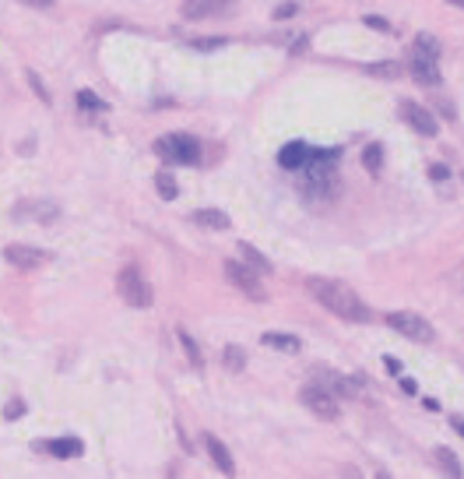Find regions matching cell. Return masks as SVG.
I'll list each match as a JSON object with an SVG mask.
<instances>
[{
	"label": "cell",
	"instance_id": "15",
	"mask_svg": "<svg viewBox=\"0 0 464 479\" xmlns=\"http://www.w3.org/2000/svg\"><path fill=\"white\" fill-rule=\"evenodd\" d=\"M261 342H264L268 349H278V353H288V356H295V353L302 349V342H299L295 335H281V331H264V335H261Z\"/></svg>",
	"mask_w": 464,
	"mask_h": 479
},
{
	"label": "cell",
	"instance_id": "25",
	"mask_svg": "<svg viewBox=\"0 0 464 479\" xmlns=\"http://www.w3.org/2000/svg\"><path fill=\"white\" fill-rule=\"evenodd\" d=\"M4 416H7V419H18V416H25V402H18V398H11V402L4 405Z\"/></svg>",
	"mask_w": 464,
	"mask_h": 479
},
{
	"label": "cell",
	"instance_id": "7",
	"mask_svg": "<svg viewBox=\"0 0 464 479\" xmlns=\"http://www.w3.org/2000/svg\"><path fill=\"white\" fill-rule=\"evenodd\" d=\"M401 120H404L412 131L426 134V138H436V134H440V123H436V116H433L426 106H419V102H401Z\"/></svg>",
	"mask_w": 464,
	"mask_h": 479
},
{
	"label": "cell",
	"instance_id": "10",
	"mask_svg": "<svg viewBox=\"0 0 464 479\" xmlns=\"http://www.w3.org/2000/svg\"><path fill=\"white\" fill-rule=\"evenodd\" d=\"M412 75H415V82L419 85H440V64H436V57H429V53H422V50H412Z\"/></svg>",
	"mask_w": 464,
	"mask_h": 479
},
{
	"label": "cell",
	"instance_id": "31",
	"mask_svg": "<svg viewBox=\"0 0 464 479\" xmlns=\"http://www.w3.org/2000/svg\"><path fill=\"white\" fill-rule=\"evenodd\" d=\"M451 426H454V430L464 437V419H461V416H451Z\"/></svg>",
	"mask_w": 464,
	"mask_h": 479
},
{
	"label": "cell",
	"instance_id": "21",
	"mask_svg": "<svg viewBox=\"0 0 464 479\" xmlns=\"http://www.w3.org/2000/svg\"><path fill=\"white\" fill-rule=\"evenodd\" d=\"M366 71L376 75V78H397V75H401V64H397V60H383V64H370Z\"/></svg>",
	"mask_w": 464,
	"mask_h": 479
},
{
	"label": "cell",
	"instance_id": "30",
	"mask_svg": "<svg viewBox=\"0 0 464 479\" xmlns=\"http://www.w3.org/2000/svg\"><path fill=\"white\" fill-rule=\"evenodd\" d=\"M429 177H433V180H447V177H451V170H447V166H433V170H429Z\"/></svg>",
	"mask_w": 464,
	"mask_h": 479
},
{
	"label": "cell",
	"instance_id": "20",
	"mask_svg": "<svg viewBox=\"0 0 464 479\" xmlns=\"http://www.w3.org/2000/svg\"><path fill=\"white\" fill-rule=\"evenodd\" d=\"M222 363H225L232 374H239V370L247 367V353H243L239 346H225V356H222Z\"/></svg>",
	"mask_w": 464,
	"mask_h": 479
},
{
	"label": "cell",
	"instance_id": "13",
	"mask_svg": "<svg viewBox=\"0 0 464 479\" xmlns=\"http://www.w3.org/2000/svg\"><path fill=\"white\" fill-rule=\"evenodd\" d=\"M183 18H218V14H229L232 4H215V0H190L180 7Z\"/></svg>",
	"mask_w": 464,
	"mask_h": 479
},
{
	"label": "cell",
	"instance_id": "9",
	"mask_svg": "<svg viewBox=\"0 0 464 479\" xmlns=\"http://www.w3.org/2000/svg\"><path fill=\"white\" fill-rule=\"evenodd\" d=\"M11 215H14V219H32V222L50 226V222H57L60 208H57L53 201H21V204H14V211H11Z\"/></svg>",
	"mask_w": 464,
	"mask_h": 479
},
{
	"label": "cell",
	"instance_id": "18",
	"mask_svg": "<svg viewBox=\"0 0 464 479\" xmlns=\"http://www.w3.org/2000/svg\"><path fill=\"white\" fill-rule=\"evenodd\" d=\"M46 448H50V455H57V458H74V455L85 451V444H81L78 437H57V441H50Z\"/></svg>",
	"mask_w": 464,
	"mask_h": 479
},
{
	"label": "cell",
	"instance_id": "3",
	"mask_svg": "<svg viewBox=\"0 0 464 479\" xmlns=\"http://www.w3.org/2000/svg\"><path fill=\"white\" fill-rule=\"evenodd\" d=\"M155 152L169 163H183V166H197L200 163V141L190 134H173V138H159Z\"/></svg>",
	"mask_w": 464,
	"mask_h": 479
},
{
	"label": "cell",
	"instance_id": "14",
	"mask_svg": "<svg viewBox=\"0 0 464 479\" xmlns=\"http://www.w3.org/2000/svg\"><path fill=\"white\" fill-rule=\"evenodd\" d=\"M239 265H247V268H250V272H257V275L271 272V261H268L254 243H239Z\"/></svg>",
	"mask_w": 464,
	"mask_h": 479
},
{
	"label": "cell",
	"instance_id": "12",
	"mask_svg": "<svg viewBox=\"0 0 464 479\" xmlns=\"http://www.w3.org/2000/svg\"><path fill=\"white\" fill-rule=\"evenodd\" d=\"M310 152H313V148H306L302 141H288V145L278 152V163L285 166V170H306Z\"/></svg>",
	"mask_w": 464,
	"mask_h": 479
},
{
	"label": "cell",
	"instance_id": "17",
	"mask_svg": "<svg viewBox=\"0 0 464 479\" xmlns=\"http://www.w3.org/2000/svg\"><path fill=\"white\" fill-rule=\"evenodd\" d=\"M193 222L204 229H229V215L222 208H200V211H193Z\"/></svg>",
	"mask_w": 464,
	"mask_h": 479
},
{
	"label": "cell",
	"instance_id": "23",
	"mask_svg": "<svg viewBox=\"0 0 464 479\" xmlns=\"http://www.w3.org/2000/svg\"><path fill=\"white\" fill-rule=\"evenodd\" d=\"M180 346H183V349H186V356H190V363H193V367L200 370V367H204V360H200V349H197V342H193V338H190L186 331H180Z\"/></svg>",
	"mask_w": 464,
	"mask_h": 479
},
{
	"label": "cell",
	"instance_id": "29",
	"mask_svg": "<svg viewBox=\"0 0 464 479\" xmlns=\"http://www.w3.org/2000/svg\"><path fill=\"white\" fill-rule=\"evenodd\" d=\"M366 25H370V28H376V32H390L387 18H380V14H366Z\"/></svg>",
	"mask_w": 464,
	"mask_h": 479
},
{
	"label": "cell",
	"instance_id": "19",
	"mask_svg": "<svg viewBox=\"0 0 464 479\" xmlns=\"http://www.w3.org/2000/svg\"><path fill=\"white\" fill-rule=\"evenodd\" d=\"M363 166L370 170L373 177L380 173V166H383V145H376V141H373V145H366V152H363Z\"/></svg>",
	"mask_w": 464,
	"mask_h": 479
},
{
	"label": "cell",
	"instance_id": "26",
	"mask_svg": "<svg viewBox=\"0 0 464 479\" xmlns=\"http://www.w3.org/2000/svg\"><path fill=\"white\" fill-rule=\"evenodd\" d=\"M78 106H85V109H98L102 102H98V96H95V92L81 89V92H78Z\"/></svg>",
	"mask_w": 464,
	"mask_h": 479
},
{
	"label": "cell",
	"instance_id": "6",
	"mask_svg": "<svg viewBox=\"0 0 464 479\" xmlns=\"http://www.w3.org/2000/svg\"><path fill=\"white\" fill-rule=\"evenodd\" d=\"M299 402H302L313 416H320V419H338V416H341L338 398H334L331 391H324L320 384H306V387L299 391Z\"/></svg>",
	"mask_w": 464,
	"mask_h": 479
},
{
	"label": "cell",
	"instance_id": "22",
	"mask_svg": "<svg viewBox=\"0 0 464 479\" xmlns=\"http://www.w3.org/2000/svg\"><path fill=\"white\" fill-rule=\"evenodd\" d=\"M155 187H159V194H162V197H166V201H176V180H173V177H169V173H159V177H155Z\"/></svg>",
	"mask_w": 464,
	"mask_h": 479
},
{
	"label": "cell",
	"instance_id": "8",
	"mask_svg": "<svg viewBox=\"0 0 464 479\" xmlns=\"http://www.w3.org/2000/svg\"><path fill=\"white\" fill-rule=\"evenodd\" d=\"M4 261L21 268V272H32V268H43L50 261L46 250H35V247H25V243H7L4 247Z\"/></svg>",
	"mask_w": 464,
	"mask_h": 479
},
{
	"label": "cell",
	"instance_id": "5",
	"mask_svg": "<svg viewBox=\"0 0 464 479\" xmlns=\"http://www.w3.org/2000/svg\"><path fill=\"white\" fill-rule=\"evenodd\" d=\"M222 272H225V279L239 289L243 296H250V299H257V303H264V299H268V289L261 286L257 272H250L247 265H239V261H225V265H222Z\"/></svg>",
	"mask_w": 464,
	"mask_h": 479
},
{
	"label": "cell",
	"instance_id": "34",
	"mask_svg": "<svg viewBox=\"0 0 464 479\" xmlns=\"http://www.w3.org/2000/svg\"><path fill=\"white\" fill-rule=\"evenodd\" d=\"M458 7H464V0H458Z\"/></svg>",
	"mask_w": 464,
	"mask_h": 479
},
{
	"label": "cell",
	"instance_id": "1",
	"mask_svg": "<svg viewBox=\"0 0 464 479\" xmlns=\"http://www.w3.org/2000/svg\"><path fill=\"white\" fill-rule=\"evenodd\" d=\"M306 289L313 292V299H317L320 307H327V310L338 314L341 321L366 324L373 317L370 307L359 299V292H352V289L345 286V282H338V279H306Z\"/></svg>",
	"mask_w": 464,
	"mask_h": 479
},
{
	"label": "cell",
	"instance_id": "24",
	"mask_svg": "<svg viewBox=\"0 0 464 479\" xmlns=\"http://www.w3.org/2000/svg\"><path fill=\"white\" fill-rule=\"evenodd\" d=\"M28 85H32V92L43 99V102H50V92H46V85L39 82V75H35V71H28Z\"/></svg>",
	"mask_w": 464,
	"mask_h": 479
},
{
	"label": "cell",
	"instance_id": "27",
	"mask_svg": "<svg viewBox=\"0 0 464 479\" xmlns=\"http://www.w3.org/2000/svg\"><path fill=\"white\" fill-rule=\"evenodd\" d=\"M295 14H299V4H278V7H275V18H278V21L295 18Z\"/></svg>",
	"mask_w": 464,
	"mask_h": 479
},
{
	"label": "cell",
	"instance_id": "11",
	"mask_svg": "<svg viewBox=\"0 0 464 479\" xmlns=\"http://www.w3.org/2000/svg\"><path fill=\"white\" fill-rule=\"evenodd\" d=\"M204 448H208V455H211V462L218 466V473L222 476H236V462H232V455H229V448L215 437V434H204Z\"/></svg>",
	"mask_w": 464,
	"mask_h": 479
},
{
	"label": "cell",
	"instance_id": "16",
	"mask_svg": "<svg viewBox=\"0 0 464 479\" xmlns=\"http://www.w3.org/2000/svg\"><path fill=\"white\" fill-rule=\"evenodd\" d=\"M433 458H436V466H440V473H443V476H451V479H461L464 476L461 458H458L451 448H436V451H433Z\"/></svg>",
	"mask_w": 464,
	"mask_h": 479
},
{
	"label": "cell",
	"instance_id": "4",
	"mask_svg": "<svg viewBox=\"0 0 464 479\" xmlns=\"http://www.w3.org/2000/svg\"><path fill=\"white\" fill-rule=\"evenodd\" d=\"M387 324H390L397 335L412 338V342H433V338H436L433 324H429L426 317L412 314V310H394V314H387Z\"/></svg>",
	"mask_w": 464,
	"mask_h": 479
},
{
	"label": "cell",
	"instance_id": "28",
	"mask_svg": "<svg viewBox=\"0 0 464 479\" xmlns=\"http://www.w3.org/2000/svg\"><path fill=\"white\" fill-rule=\"evenodd\" d=\"M190 46L193 50H218V46H225V39H193Z\"/></svg>",
	"mask_w": 464,
	"mask_h": 479
},
{
	"label": "cell",
	"instance_id": "2",
	"mask_svg": "<svg viewBox=\"0 0 464 479\" xmlns=\"http://www.w3.org/2000/svg\"><path fill=\"white\" fill-rule=\"evenodd\" d=\"M116 292H120V299H123L127 307H137V310L152 307V299H155L148 279H145L141 268H134V265L120 268V275H116Z\"/></svg>",
	"mask_w": 464,
	"mask_h": 479
},
{
	"label": "cell",
	"instance_id": "32",
	"mask_svg": "<svg viewBox=\"0 0 464 479\" xmlns=\"http://www.w3.org/2000/svg\"><path fill=\"white\" fill-rule=\"evenodd\" d=\"M401 387H404V391H408V395H415V387H419V384L412 381V378H404V381H401Z\"/></svg>",
	"mask_w": 464,
	"mask_h": 479
},
{
	"label": "cell",
	"instance_id": "33",
	"mask_svg": "<svg viewBox=\"0 0 464 479\" xmlns=\"http://www.w3.org/2000/svg\"><path fill=\"white\" fill-rule=\"evenodd\" d=\"M376 479H387V473H376Z\"/></svg>",
	"mask_w": 464,
	"mask_h": 479
}]
</instances>
